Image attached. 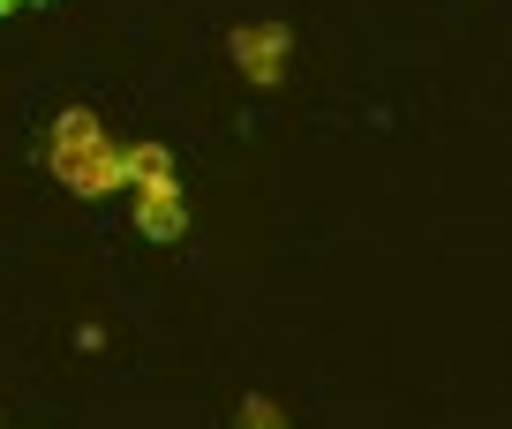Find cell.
Here are the masks:
<instances>
[{
    "mask_svg": "<svg viewBox=\"0 0 512 429\" xmlns=\"http://www.w3.org/2000/svg\"><path fill=\"white\" fill-rule=\"evenodd\" d=\"M16 8H23V0H0V16H16Z\"/></svg>",
    "mask_w": 512,
    "mask_h": 429,
    "instance_id": "cell-6",
    "label": "cell"
},
{
    "mask_svg": "<svg viewBox=\"0 0 512 429\" xmlns=\"http://www.w3.org/2000/svg\"><path fill=\"white\" fill-rule=\"evenodd\" d=\"M136 234H151V241H181V234H189V204H181L174 174L136 181Z\"/></svg>",
    "mask_w": 512,
    "mask_h": 429,
    "instance_id": "cell-3",
    "label": "cell"
},
{
    "mask_svg": "<svg viewBox=\"0 0 512 429\" xmlns=\"http://www.w3.org/2000/svg\"><path fill=\"white\" fill-rule=\"evenodd\" d=\"M287 61H294V31H287V23H241V31H234V68H241V83L279 91V83H287Z\"/></svg>",
    "mask_w": 512,
    "mask_h": 429,
    "instance_id": "cell-2",
    "label": "cell"
},
{
    "mask_svg": "<svg viewBox=\"0 0 512 429\" xmlns=\"http://www.w3.org/2000/svg\"><path fill=\"white\" fill-rule=\"evenodd\" d=\"M151 174H174V151L166 143H128V181H151Z\"/></svg>",
    "mask_w": 512,
    "mask_h": 429,
    "instance_id": "cell-4",
    "label": "cell"
},
{
    "mask_svg": "<svg viewBox=\"0 0 512 429\" xmlns=\"http://www.w3.org/2000/svg\"><path fill=\"white\" fill-rule=\"evenodd\" d=\"M241 429H287V414L272 399H241Z\"/></svg>",
    "mask_w": 512,
    "mask_h": 429,
    "instance_id": "cell-5",
    "label": "cell"
},
{
    "mask_svg": "<svg viewBox=\"0 0 512 429\" xmlns=\"http://www.w3.org/2000/svg\"><path fill=\"white\" fill-rule=\"evenodd\" d=\"M53 174H61V189L76 196H113L128 181V143H113L106 128H98V113L68 106L61 121H53V143H46Z\"/></svg>",
    "mask_w": 512,
    "mask_h": 429,
    "instance_id": "cell-1",
    "label": "cell"
}]
</instances>
